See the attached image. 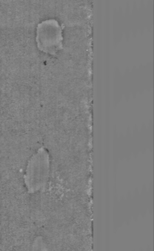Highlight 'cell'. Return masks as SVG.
Here are the masks:
<instances>
[{
	"mask_svg": "<svg viewBox=\"0 0 154 251\" xmlns=\"http://www.w3.org/2000/svg\"><path fill=\"white\" fill-rule=\"evenodd\" d=\"M62 39L61 27L55 20H48L39 25L37 42L42 50L55 53L61 48Z\"/></svg>",
	"mask_w": 154,
	"mask_h": 251,
	"instance_id": "1",
	"label": "cell"
}]
</instances>
